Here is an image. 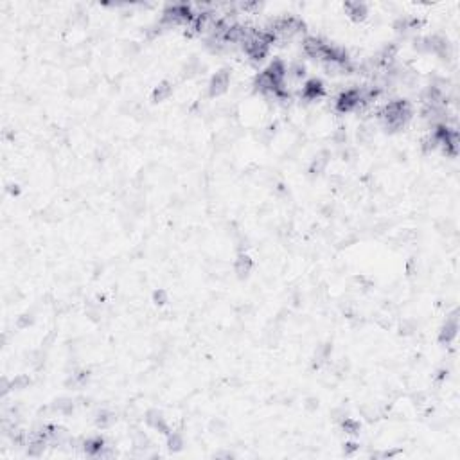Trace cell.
<instances>
[{
	"instance_id": "cell-16",
	"label": "cell",
	"mask_w": 460,
	"mask_h": 460,
	"mask_svg": "<svg viewBox=\"0 0 460 460\" xmlns=\"http://www.w3.org/2000/svg\"><path fill=\"white\" fill-rule=\"evenodd\" d=\"M358 448H360V446H358L356 442H347V444L343 446V453H345V455H352L354 451H358Z\"/></svg>"
},
{
	"instance_id": "cell-15",
	"label": "cell",
	"mask_w": 460,
	"mask_h": 460,
	"mask_svg": "<svg viewBox=\"0 0 460 460\" xmlns=\"http://www.w3.org/2000/svg\"><path fill=\"white\" fill-rule=\"evenodd\" d=\"M153 300L157 302L159 306H162V304H166V302H167V293L164 292V290H159V292H155Z\"/></svg>"
},
{
	"instance_id": "cell-9",
	"label": "cell",
	"mask_w": 460,
	"mask_h": 460,
	"mask_svg": "<svg viewBox=\"0 0 460 460\" xmlns=\"http://www.w3.org/2000/svg\"><path fill=\"white\" fill-rule=\"evenodd\" d=\"M173 94V86H171V83H167V81H164V83H160L157 88L153 90V95H151V99L155 101V103H160V101L167 99L169 95Z\"/></svg>"
},
{
	"instance_id": "cell-8",
	"label": "cell",
	"mask_w": 460,
	"mask_h": 460,
	"mask_svg": "<svg viewBox=\"0 0 460 460\" xmlns=\"http://www.w3.org/2000/svg\"><path fill=\"white\" fill-rule=\"evenodd\" d=\"M103 448H104V440L101 439V437H94V439L84 440V444H83L84 453H88V455H92V457L99 455Z\"/></svg>"
},
{
	"instance_id": "cell-2",
	"label": "cell",
	"mask_w": 460,
	"mask_h": 460,
	"mask_svg": "<svg viewBox=\"0 0 460 460\" xmlns=\"http://www.w3.org/2000/svg\"><path fill=\"white\" fill-rule=\"evenodd\" d=\"M228 84H230V76H228L227 70H219L212 76V80L209 83V94L210 97H218V95L225 94L228 90Z\"/></svg>"
},
{
	"instance_id": "cell-11",
	"label": "cell",
	"mask_w": 460,
	"mask_h": 460,
	"mask_svg": "<svg viewBox=\"0 0 460 460\" xmlns=\"http://www.w3.org/2000/svg\"><path fill=\"white\" fill-rule=\"evenodd\" d=\"M341 428H343V431L349 433V435H356V433H360V422L354 420V419H351V417H343V419H341Z\"/></svg>"
},
{
	"instance_id": "cell-4",
	"label": "cell",
	"mask_w": 460,
	"mask_h": 460,
	"mask_svg": "<svg viewBox=\"0 0 460 460\" xmlns=\"http://www.w3.org/2000/svg\"><path fill=\"white\" fill-rule=\"evenodd\" d=\"M322 95H324V84L318 80H309L302 88V97L307 101H315Z\"/></svg>"
},
{
	"instance_id": "cell-6",
	"label": "cell",
	"mask_w": 460,
	"mask_h": 460,
	"mask_svg": "<svg viewBox=\"0 0 460 460\" xmlns=\"http://www.w3.org/2000/svg\"><path fill=\"white\" fill-rule=\"evenodd\" d=\"M252 266L253 262L252 259L248 257L247 253H239L238 259H236V262H234V270H236V273H238V277H247L248 273L252 272Z\"/></svg>"
},
{
	"instance_id": "cell-7",
	"label": "cell",
	"mask_w": 460,
	"mask_h": 460,
	"mask_svg": "<svg viewBox=\"0 0 460 460\" xmlns=\"http://www.w3.org/2000/svg\"><path fill=\"white\" fill-rule=\"evenodd\" d=\"M345 9L354 22L363 20V18L367 16V5L360 4V2H349V4H345Z\"/></svg>"
},
{
	"instance_id": "cell-12",
	"label": "cell",
	"mask_w": 460,
	"mask_h": 460,
	"mask_svg": "<svg viewBox=\"0 0 460 460\" xmlns=\"http://www.w3.org/2000/svg\"><path fill=\"white\" fill-rule=\"evenodd\" d=\"M54 408L60 414H63V416H69V414H72V410H74V401L72 399H58L56 401Z\"/></svg>"
},
{
	"instance_id": "cell-1",
	"label": "cell",
	"mask_w": 460,
	"mask_h": 460,
	"mask_svg": "<svg viewBox=\"0 0 460 460\" xmlns=\"http://www.w3.org/2000/svg\"><path fill=\"white\" fill-rule=\"evenodd\" d=\"M358 106H361V101H360V90H356V88L345 90L343 94H340V97H338V101H336V110L341 112V114L352 112V110H356Z\"/></svg>"
},
{
	"instance_id": "cell-5",
	"label": "cell",
	"mask_w": 460,
	"mask_h": 460,
	"mask_svg": "<svg viewBox=\"0 0 460 460\" xmlns=\"http://www.w3.org/2000/svg\"><path fill=\"white\" fill-rule=\"evenodd\" d=\"M457 331H459V322H457V317H451L446 320L442 331H440V341L442 343H450L453 338L457 336Z\"/></svg>"
},
{
	"instance_id": "cell-13",
	"label": "cell",
	"mask_w": 460,
	"mask_h": 460,
	"mask_svg": "<svg viewBox=\"0 0 460 460\" xmlns=\"http://www.w3.org/2000/svg\"><path fill=\"white\" fill-rule=\"evenodd\" d=\"M167 446H169V450L171 451H180L182 450V446H183V440H182V437H180V433H171L169 431L167 433Z\"/></svg>"
},
{
	"instance_id": "cell-14",
	"label": "cell",
	"mask_w": 460,
	"mask_h": 460,
	"mask_svg": "<svg viewBox=\"0 0 460 460\" xmlns=\"http://www.w3.org/2000/svg\"><path fill=\"white\" fill-rule=\"evenodd\" d=\"M95 422H97V426H101V428H108L110 424H114L115 422V416L114 414H110V412H101L99 416H97V419H95Z\"/></svg>"
},
{
	"instance_id": "cell-10",
	"label": "cell",
	"mask_w": 460,
	"mask_h": 460,
	"mask_svg": "<svg viewBox=\"0 0 460 460\" xmlns=\"http://www.w3.org/2000/svg\"><path fill=\"white\" fill-rule=\"evenodd\" d=\"M327 164H329V153L324 151V153H320L318 157H315L309 171H311L313 174H320V173H324V169L327 167Z\"/></svg>"
},
{
	"instance_id": "cell-3",
	"label": "cell",
	"mask_w": 460,
	"mask_h": 460,
	"mask_svg": "<svg viewBox=\"0 0 460 460\" xmlns=\"http://www.w3.org/2000/svg\"><path fill=\"white\" fill-rule=\"evenodd\" d=\"M144 420H146V424H148L149 428H153V430H157V431H162V433H169L167 422L164 419L162 412L149 410L148 414H146V417H144Z\"/></svg>"
}]
</instances>
